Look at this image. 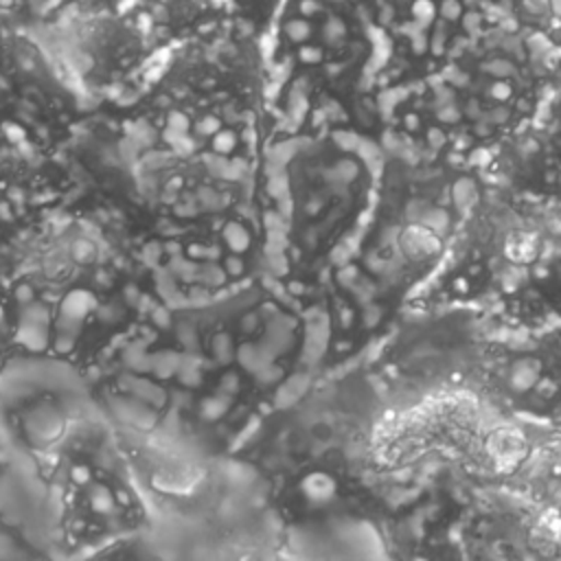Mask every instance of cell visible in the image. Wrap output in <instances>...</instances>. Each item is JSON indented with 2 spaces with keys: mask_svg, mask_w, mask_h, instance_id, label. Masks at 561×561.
<instances>
[{
  "mask_svg": "<svg viewBox=\"0 0 561 561\" xmlns=\"http://www.w3.org/2000/svg\"><path fill=\"white\" fill-rule=\"evenodd\" d=\"M88 377L156 504L230 460L316 370L302 309L256 276L206 298L156 300Z\"/></svg>",
  "mask_w": 561,
  "mask_h": 561,
  "instance_id": "obj_1",
  "label": "cell"
},
{
  "mask_svg": "<svg viewBox=\"0 0 561 561\" xmlns=\"http://www.w3.org/2000/svg\"><path fill=\"white\" fill-rule=\"evenodd\" d=\"M274 138L261 39L241 24L167 50L131 92L90 105L77 184L129 224L138 248L261 213Z\"/></svg>",
  "mask_w": 561,
  "mask_h": 561,
  "instance_id": "obj_2",
  "label": "cell"
},
{
  "mask_svg": "<svg viewBox=\"0 0 561 561\" xmlns=\"http://www.w3.org/2000/svg\"><path fill=\"white\" fill-rule=\"evenodd\" d=\"M0 445L48 557H149L153 497L85 373L15 357L0 375Z\"/></svg>",
  "mask_w": 561,
  "mask_h": 561,
  "instance_id": "obj_3",
  "label": "cell"
},
{
  "mask_svg": "<svg viewBox=\"0 0 561 561\" xmlns=\"http://www.w3.org/2000/svg\"><path fill=\"white\" fill-rule=\"evenodd\" d=\"M0 296L18 357L92 373L158 300L129 224L83 186L33 206L11 241Z\"/></svg>",
  "mask_w": 561,
  "mask_h": 561,
  "instance_id": "obj_4",
  "label": "cell"
},
{
  "mask_svg": "<svg viewBox=\"0 0 561 561\" xmlns=\"http://www.w3.org/2000/svg\"><path fill=\"white\" fill-rule=\"evenodd\" d=\"M381 390L366 368L311 377L232 456L285 530V548L344 522H375V432Z\"/></svg>",
  "mask_w": 561,
  "mask_h": 561,
  "instance_id": "obj_5",
  "label": "cell"
},
{
  "mask_svg": "<svg viewBox=\"0 0 561 561\" xmlns=\"http://www.w3.org/2000/svg\"><path fill=\"white\" fill-rule=\"evenodd\" d=\"M557 50L504 20L486 22L436 72L375 85L381 138L419 158L491 153L539 118Z\"/></svg>",
  "mask_w": 561,
  "mask_h": 561,
  "instance_id": "obj_6",
  "label": "cell"
},
{
  "mask_svg": "<svg viewBox=\"0 0 561 561\" xmlns=\"http://www.w3.org/2000/svg\"><path fill=\"white\" fill-rule=\"evenodd\" d=\"M379 134L340 127L274 134L261 184L263 272L296 305L359 241L377 184L364 147Z\"/></svg>",
  "mask_w": 561,
  "mask_h": 561,
  "instance_id": "obj_7",
  "label": "cell"
},
{
  "mask_svg": "<svg viewBox=\"0 0 561 561\" xmlns=\"http://www.w3.org/2000/svg\"><path fill=\"white\" fill-rule=\"evenodd\" d=\"M274 134L355 127L381 134V39L357 0H280L261 37Z\"/></svg>",
  "mask_w": 561,
  "mask_h": 561,
  "instance_id": "obj_8",
  "label": "cell"
},
{
  "mask_svg": "<svg viewBox=\"0 0 561 561\" xmlns=\"http://www.w3.org/2000/svg\"><path fill=\"white\" fill-rule=\"evenodd\" d=\"M88 107L35 33L0 28V191L26 206L72 191V147Z\"/></svg>",
  "mask_w": 561,
  "mask_h": 561,
  "instance_id": "obj_9",
  "label": "cell"
},
{
  "mask_svg": "<svg viewBox=\"0 0 561 561\" xmlns=\"http://www.w3.org/2000/svg\"><path fill=\"white\" fill-rule=\"evenodd\" d=\"M31 33L59 61L88 105L131 92L167 53L127 9H57Z\"/></svg>",
  "mask_w": 561,
  "mask_h": 561,
  "instance_id": "obj_10",
  "label": "cell"
},
{
  "mask_svg": "<svg viewBox=\"0 0 561 561\" xmlns=\"http://www.w3.org/2000/svg\"><path fill=\"white\" fill-rule=\"evenodd\" d=\"M506 421L561 430V327L519 324L484 340L471 388Z\"/></svg>",
  "mask_w": 561,
  "mask_h": 561,
  "instance_id": "obj_11",
  "label": "cell"
},
{
  "mask_svg": "<svg viewBox=\"0 0 561 561\" xmlns=\"http://www.w3.org/2000/svg\"><path fill=\"white\" fill-rule=\"evenodd\" d=\"M381 39L375 85H399L436 72L491 13L482 0H357Z\"/></svg>",
  "mask_w": 561,
  "mask_h": 561,
  "instance_id": "obj_12",
  "label": "cell"
},
{
  "mask_svg": "<svg viewBox=\"0 0 561 561\" xmlns=\"http://www.w3.org/2000/svg\"><path fill=\"white\" fill-rule=\"evenodd\" d=\"M125 9L162 50L213 37L237 24L230 0H131Z\"/></svg>",
  "mask_w": 561,
  "mask_h": 561,
  "instance_id": "obj_13",
  "label": "cell"
},
{
  "mask_svg": "<svg viewBox=\"0 0 561 561\" xmlns=\"http://www.w3.org/2000/svg\"><path fill=\"white\" fill-rule=\"evenodd\" d=\"M48 557L24 497L22 484L0 445V559Z\"/></svg>",
  "mask_w": 561,
  "mask_h": 561,
  "instance_id": "obj_14",
  "label": "cell"
},
{
  "mask_svg": "<svg viewBox=\"0 0 561 561\" xmlns=\"http://www.w3.org/2000/svg\"><path fill=\"white\" fill-rule=\"evenodd\" d=\"M493 20H504L522 26L539 37L548 31L550 22L559 13L554 0H482Z\"/></svg>",
  "mask_w": 561,
  "mask_h": 561,
  "instance_id": "obj_15",
  "label": "cell"
},
{
  "mask_svg": "<svg viewBox=\"0 0 561 561\" xmlns=\"http://www.w3.org/2000/svg\"><path fill=\"white\" fill-rule=\"evenodd\" d=\"M57 4L59 0H0V28L33 31Z\"/></svg>",
  "mask_w": 561,
  "mask_h": 561,
  "instance_id": "obj_16",
  "label": "cell"
},
{
  "mask_svg": "<svg viewBox=\"0 0 561 561\" xmlns=\"http://www.w3.org/2000/svg\"><path fill=\"white\" fill-rule=\"evenodd\" d=\"M33 206L20 204L18 199H13L0 191V287H2V276H4V267H7L11 241L15 237L18 226L22 224V219L26 217V213Z\"/></svg>",
  "mask_w": 561,
  "mask_h": 561,
  "instance_id": "obj_17",
  "label": "cell"
},
{
  "mask_svg": "<svg viewBox=\"0 0 561 561\" xmlns=\"http://www.w3.org/2000/svg\"><path fill=\"white\" fill-rule=\"evenodd\" d=\"M15 357H18V348H15L13 324H11V316L7 311V305L0 296V375L9 368V364Z\"/></svg>",
  "mask_w": 561,
  "mask_h": 561,
  "instance_id": "obj_18",
  "label": "cell"
},
{
  "mask_svg": "<svg viewBox=\"0 0 561 561\" xmlns=\"http://www.w3.org/2000/svg\"><path fill=\"white\" fill-rule=\"evenodd\" d=\"M131 0H59L57 9H77V11H103V9H125ZM55 9V11H57Z\"/></svg>",
  "mask_w": 561,
  "mask_h": 561,
  "instance_id": "obj_19",
  "label": "cell"
},
{
  "mask_svg": "<svg viewBox=\"0 0 561 561\" xmlns=\"http://www.w3.org/2000/svg\"><path fill=\"white\" fill-rule=\"evenodd\" d=\"M543 39H546L557 53H561V9H559V13L554 15V20L550 22L548 31L543 33Z\"/></svg>",
  "mask_w": 561,
  "mask_h": 561,
  "instance_id": "obj_20",
  "label": "cell"
}]
</instances>
